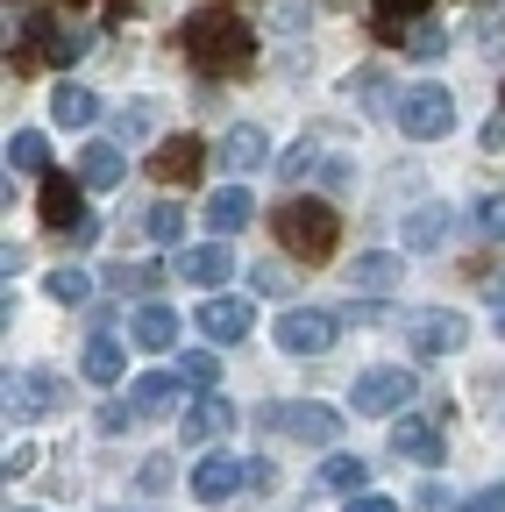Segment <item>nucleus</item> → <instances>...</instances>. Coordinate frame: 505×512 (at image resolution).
Wrapping results in <instances>:
<instances>
[{
    "label": "nucleus",
    "mask_w": 505,
    "mask_h": 512,
    "mask_svg": "<svg viewBox=\"0 0 505 512\" xmlns=\"http://www.w3.org/2000/svg\"><path fill=\"white\" fill-rule=\"evenodd\" d=\"M50 121H57V128H93V121H100V93L79 86V79H65V86L50 93Z\"/></svg>",
    "instance_id": "obj_18"
},
{
    "label": "nucleus",
    "mask_w": 505,
    "mask_h": 512,
    "mask_svg": "<svg viewBox=\"0 0 505 512\" xmlns=\"http://www.w3.org/2000/svg\"><path fill=\"white\" fill-rule=\"evenodd\" d=\"M406 335H413V356H456L470 342V320L449 313V306H427V313L406 320Z\"/></svg>",
    "instance_id": "obj_6"
},
{
    "label": "nucleus",
    "mask_w": 505,
    "mask_h": 512,
    "mask_svg": "<svg viewBox=\"0 0 505 512\" xmlns=\"http://www.w3.org/2000/svg\"><path fill=\"white\" fill-rule=\"evenodd\" d=\"M129 335H136V349H150V356H164V349H178V313L164 306V299H143L136 306V320H129Z\"/></svg>",
    "instance_id": "obj_13"
},
{
    "label": "nucleus",
    "mask_w": 505,
    "mask_h": 512,
    "mask_svg": "<svg viewBox=\"0 0 505 512\" xmlns=\"http://www.w3.org/2000/svg\"><path fill=\"white\" fill-rule=\"evenodd\" d=\"M392 456H406V463H420V470H441L449 441H441V427H434V420H413V413H399V420H392Z\"/></svg>",
    "instance_id": "obj_11"
},
{
    "label": "nucleus",
    "mask_w": 505,
    "mask_h": 512,
    "mask_svg": "<svg viewBox=\"0 0 505 512\" xmlns=\"http://www.w3.org/2000/svg\"><path fill=\"white\" fill-rule=\"evenodd\" d=\"M171 271H178L185 285H200V292H221V285L235 278L228 235H214V242H193V249H178V256H171Z\"/></svg>",
    "instance_id": "obj_7"
},
{
    "label": "nucleus",
    "mask_w": 505,
    "mask_h": 512,
    "mask_svg": "<svg viewBox=\"0 0 505 512\" xmlns=\"http://www.w3.org/2000/svg\"><path fill=\"white\" fill-rule=\"evenodd\" d=\"M399 43H406L413 57H427V64H434V57H449V29H441V22H427V15H420V22H413Z\"/></svg>",
    "instance_id": "obj_30"
},
{
    "label": "nucleus",
    "mask_w": 505,
    "mask_h": 512,
    "mask_svg": "<svg viewBox=\"0 0 505 512\" xmlns=\"http://www.w3.org/2000/svg\"><path fill=\"white\" fill-rule=\"evenodd\" d=\"M235 491H242V463H235V456H207V463L193 470V498H200V505H228Z\"/></svg>",
    "instance_id": "obj_16"
},
{
    "label": "nucleus",
    "mask_w": 505,
    "mask_h": 512,
    "mask_svg": "<svg viewBox=\"0 0 505 512\" xmlns=\"http://www.w3.org/2000/svg\"><path fill=\"white\" fill-rule=\"evenodd\" d=\"M136 484H143V491H164V484H171V456H150V463L136 470Z\"/></svg>",
    "instance_id": "obj_37"
},
{
    "label": "nucleus",
    "mask_w": 505,
    "mask_h": 512,
    "mask_svg": "<svg viewBox=\"0 0 505 512\" xmlns=\"http://www.w3.org/2000/svg\"><path fill=\"white\" fill-rule=\"evenodd\" d=\"M449 228H456L449 207H413V214H406V249H441V242H449Z\"/></svg>",
    "instance_id": "obj_23"
},
{
    "label": "nucleus",
    "mask_w": 505,
    "mask_h": 512,
    "mask_svg": "<svg viewBox=\"0 0 505 512\" xmlns=\"http://www.w3.org/2000/svg\"><path fill=\"white\" fill-rule=\"evenodd\" d=\"M271 484H278L271 463H242V491H271Z\"/></svg>",
    "instance_id": "obj_39"
},
{
    "label": "nucleus",
    "mask_w": 505,
    "mask_h": 512,
    "mask_svg": "<svg viewBox=\"0 0 505 512\" xmlns=\"http://www.w3.org/2000/svg\"><path fill=\"white\" fill-rule=\"evenodd\" d=\"M235 427V406L214 399V392H193V406H185V441H221Z\"/></svg>",
    "instance_id": "obj_19"
},
{
    "label": "nucleus",
    "mask_w": 505,
    "mask_h": 512,
    "mask_svg": "<svg viewBox=\"0 0 505 512\" xmlns=\"http://www.w3.org/2000/svg\"><path fill=\"white\" fill-rule=\"evenodd\" d=\"M121 171H129V157H121V143H86V157H79V178H86L93 192L121 185Z\"/></svg>",
    "instance_id": "obj_22"
},
{
    "label": "nucleus",
    "mask_w": 505,
    "mask_h": 512,
    "mask_svg": "<svg viewBox=\"0 0 505 512\" xmlns=\"http://www.w3.org/2000/svg\"><path fill=\"white\" fill-rule=\"evenodd\" d=\"M491 328H498V335H505V292H498V313H491Z\"/></svg>",
    "instance_id": "obj_43"
},
{
    "label": "nucleus",
    "mask_w": 505,
    "mask_h": 512,
    "mask_svg": "<svg viewBox=\"0 0 505 512\" xmlns=\"http://www.w3.org/2000/svg\"><path fill=\"white\" fill-rule=\"evenodd\" d=\"M65 406V377H50V370H15L8 377V420H43Z\"/></svg>",
    "instance_id": "obj_8"
},
{
    "label": "nucleus",
    "mask_w": 505,
    "mask_h": 512,
    "mask_svg": "<svg viewBox=\"0 0 505 512\" xmlns=\"http://www.w3.org/2000/svg\"><path fill=\"white\" fill-rule=\"evenodd\" d=\"M342 512H399V505H392V498H377V491H349Z\"/></svg>",
    "instance_id": "obj_40"
},
{
    "label": "nucleus",
    "mask_w": 505,
    "mask_h": 512,
    "mask_svg": "<svg viewBox=\"0 0 505 512\" xmlns=\"http://www.w3.org/2000/svg\"><path fill=\"white\" fill-rule=\"evenodd\" d=\"M470 512H505V484H491V491H477V498H470Z\"/></svg>",
    "instance_id": "obj_42"
},
{
    "label": "nucleus",
    "mask_w": 505,
    "mask_h": 512,
    "mask_svg": "<svg viewBox=\"0 0 505 512\" xmlns=\"http://www.w3.org/2000/svg\"><path fill=\"white\" fill-rule=\"evenodd\" d=\"M420 512H456V498L441 491V484H427V491H420Z\"/></svg>",
    "instance_id": "obj_41"
},
{
    "label": "nucleus",
    "mask_w": 505,
    "mask_h": 512,
    "mask_svg": "<svg viewBox=\"0 0 505 512\" xmlns=\"http://www.w3.org/2000/svg\"><path fill=\"white\" fill-rule=\"evenodd\" d=\"M306 171H313V143H299V150H285V157H278V178H285L292 192H299V178H306Z\"/></svg>",
    "instance_id": "obj_33"
},
{
    "label": "nucleus",
    "mask_w": 505,
    "mask_h": 512,
    "mask_svg": "<svg viewBox=\"0 0 505 512\" xmlns=\"http://www.w3.org/2000/svg\"><path fill=\"white\" fill-rule=\"evenodd\" d=\"M399 271H406V264H399L392 249H363L356 264H349V292H377V299H385V292L399 285Z\"/></svg>",
    "instance_id": "obj_17"
},
{
    "label": "nucleus",
    "mask_w": 505,
    "mask_h": 512,
    "mask_svg": "<svg viewBox=\"0 0 505 512\" xmlns=\"http://www.w3.org/2000/svg\"><path fill=\"white\" fill-rule=\"evenodd\" d=\"M29 470H36V448H29V441H22V448H8V463H0V477L15 484V477H29Z\"/></svg>",
    "instance_id": "obj_38"
},
{
    "label": "nucleus",
    "mask_w": 505,
    "mask_h": 512,
    "mask_svg": "<svg viewBox=\"0 0 505 512\" xmlns=\"http://www.w3.org/2000/svg\"><path fill=\"white\" fill-rule=\"evenodd\" d=\"M121 370H129V356H121L107 335H93V349H86V377H93V384H121Z\"/></svg>",
    "instance_id": "obj_28"
},
{
    "label": "nucleus",
    "mask_w": 505,
    "mask_h": 512,
    "mask_svg": "<svg viewBox=\"0 0 505 512\" xmlns=\"http://www.w3.org/2000/svg\"><path fill=\"white\" fill-rule=\"evenodd\" d=\"M278 420H285L292 441H306V448H335V434H342V413H335V406H313V399H306V406H285Z\"/></svg>",
    "instance_id": "obj_14"
},
{
    "label": "nucleus",
    "mask_w": 505,
    "mask_h": 512,
    "mask_svg": "<svg viewBox=\"0 0 505 512\" xmlns=\"http://www.w3.org/2000/svg\"><path fill=\"white\" fill-rule=\"evenodd\" d=\"M335 335H342V320H335L328 306H292V313L278 320V349H285V356H328Z\"/></svg>",
    "instance_id": "obj_5"
},
{
    "label": "nucleus",
    "mask_w": 505,
    "mask_h": 512,
    "mask_svg": "<svg viewBox=\"0 0 505 512\" xmlns=\"http://www.w3.org/2000/svg\"><path fill=\"white\" fill-rule=\"evenodd\" d=\"M178 50H185V64L207 72V79H235V72L257 64V36H249V22L228 15V8L185 15V22H178Z\"/></svg>",
    "instance_id": "obj_1"
},
{
    "label": "nucleus",
    "mask_w": 505,
    "mask_h": 512,
    "mask_svg": "<svg viewBox=\"0 0 505 512\" xmlns=\"http://www.w3.org/2000/svg\"><path fill=\"white\" fill-rule=\"evenodd\" d=\"M420 15H427V0H377V36H392V43H399Z\"/></svg>",
    "instance_id": "obj_25"
},
{
    "label": "nucleus",
    "mask_w": 505,
    "mask_h": 512,
    "mask_svg": "<svg viewBox=\"0 0 505 512\" xmlns=\"http://www.w3.org/2000/svg\"><path fill=\"white\" fill-rule=\"evenodd\" d=\"M107 285H114V292H143V299H150V292L164 285V271H157V264H114V271H107Z\"/></svg>",
    "instance_id": "obj_31"
},
{
    "label": "nucleus",
    "mask_w": 505,
    "mask_h": 512,
    "mask_svg": "<svg viewBox=\"0 0 505 512\" xmlns=\"http://www.w3.org/2000/svg\"><path fill=\"white\" fill-rule=\"evenodd\" d=\"M200 171H207V143L200 136H171V143L150 150V178L157 185H193Z\"/></svg>",
    "instance_id": "obj_9"
},
{
    "label": "nucleus",
    "mask_w": 505,
    "mask_h": 512,
    "mask_svg": "<svg viewBox=\"0 0 505 512\" xmlns=\"http://www.w3.org/2000/svg\"><path fill=\"white\" fill-rule=\"evenodd\" d=\"M349 399H356V413H370V420H392V413L413 399V370H399V363H370V370L349 384Z\"/></svg>",
    "instance_id": "obj_4"
},
{
    "label": "nucleus",
    "mask_w": 505,
    "mask_h": 512,
    "mask_svg": "<svg viewBox=\"0 0 505 512\" xmlns=\"http://www.w3.org/2000/svg\"><path fill=\"white\" fill-rule=\"evenodd\" d=\"M249 328H257V306H249V299L207 292V306H200V335H207V342H242Z\"/></svg>",
    "instance_id": "obj_10"
},
{
    "label": "nucleus",
    "mask_w": 505,
    "mask_h": 512,
    "mask_svg": "<svg viewBox=\"0 0 505 512\" xmlns=\"http://www.w3.org/2000/svg\"><path fill=\"white\" fill-rule=\"evenodd\" d=\"M477 228L505 242V192H491V200H477Z\"/></svg>",
    "instance_id": "obj_35"
},
{
    "label": "nucleus",
    "mask_w": 505,
    "mask_h": 512,
    "mask_svg": "<svg viewBox=\"0 0 505 512\" xmlns=\"http://www.w3.org/2000/svg\"><path fill=\"white\" fill-rule=\"evenodd\" d=\"M271 228H278V242L299 256V264H328L335 242H342V214L328 200H313V192H292V200L271 214Z\"/></svg>",
    "instance_id": "obj_2"
},
{
    "label": "nucleus",
    "mask_w": 505,
    "mask_h": 512,
    "mask_svg": "<svg viewBox=\"0 0 505 512\" xmlns=\"http://www.w3.org/2000/svg\"><path fill=\"white\" fill-rule=\"evenodd\" d=\"M392 121L406 128L413 143H441V136L456 128V93H449V86H413V93L392 107Z\"/></svg>",
    "instance_id": "obj_3"
},
{
    "label": "nucleus",
    "mask_w": 505,
    "mask_h": 512,
    "mask_svg": "<svg viewBox=\"0 0 505 512\" xmlns=\"http://www.w3.org/2000/svg\"><path fill=\"white\" fill-rule=\"evenodd\" d=\"M136 420H143V413H136V399H129V406H121V399H107V406H100V434H121V427H136Z\"/></svg>",
    "instance_id": "obj_34"
},
{
    "label": "nucleus",
    "mask_w": 505,
    "mask_h": 512,
    "mask_svg": "<svg viewBox=\"0 0 505 512\" xmlns=\"http://www.w3.org/2000/svg\"><path fill=\"white\" fill-rule=\"evenodd\" d=\"M114 136H121V143H136V136H150V107H121V121H114Z\"/></svg>",
    "instance_id": "obj_36"
},
{
    "label": "nucleus",
    "mask_w": 505,
    "mask_h": 512,
    "mask_svg": "<svg viewBox=\"0 0 505 512\" xmlns=\"http://www.w3.org/2000/svg\"><path fill=\"white\" fill-rule=\"evenodd\" d=\"M43 164H50L43 128H15V136H8V171H43Z\"/></svg>",
    "instance_id": "obj_24"
},
{
    "label": "nucleus",
    "mask_w": 505,
    "mask_h": 512,
    "mask_svg": "<svg viewBox=\"0 0 505 512\" xmlns=\"http://www.w3.org/2000/svg\"><path fill=\"white\" fill-rule=\"evenodd\" d=\"M271 164V136L264 128H228V143H221V171H235V178H249V171H264Z\"/></svg>",
    "instance_id": "obj_15"
},
{
    "label": "nucleus",
    "mask_w": 505,
    "mask_h": 512,
    "mask_svg": "<svg viewBox=\"0 0 505 512\" xmlns=\"http://www.w3.org/2000/svg\"><path fill=\"white\" fill-rule=\"evenodd\" d=\"M129 399H136V413H171V406L185 399V377H178V370H143V377L129 384Z\"/></svg>",
    "instance_id": "obj_20"
},
{
    "label": "nucleus",
    "mask_w": 505,
    "mask_h": 512,
    "mask_svg": "<svg viewBox=\"0 0 505 512\" xmlns=\"http://www.w3.org/2000/svg\"><path fill=\"white\" fill-rule=\"evenodd\" d=\"M178 377H185V392H214V384H221V356L214 349H185Z\"/></svg>",
    "instance_id": "obj_27"
},
{
    "label": "nucleus",
    "mask_w": 505,
    "mask_h": 512,
    "mask_svg": "<svg viewBox=\"0 0 505 512\" xmlns=\"http://www.w3.org/2000/svg\"><path fill=\"white\" fill-rule=\"evenodd\" d=\"M200 214H207V228H214V235H235V228H249L257 200H249V185H221V192H214V200H207Z\"/></svg>",
    "instance_id": "obj_21"
},
{
    "label": "nucleus",
    "mask_w": 505,
    "mask_h": 512,
    "mask_svg": "<svg viewBox=\"0 0 505 512\" xmlns=\"http://www.w3.org/2000/svg\"><path fill=\"white\" fill-rule=\"evenodd\" d=\"M86 192H93L86 178L72 185V178H57V171H50V178H43V200H36L43 228H86Z\"/></svg>",
    "instance_id": "obj_12"
},
{
    "label": "nucleus",
    "mask_w": 505,
    "mask_h": 512,
    "mask_svg": "<svg viewBox=\"0 0 505 512\" xmlns=\"http://www.w3.org/2000/svg\"><path fill=\"white\" fill-rule=\"evenodd\" d=\"M363 477H370L363 456H328L321 463V491H363Z\"/></svg>",
    "instance_id": "obj_29"
},
{
    "label": "nucleus",
    "mask_w": 505,
    "mask_h": 512,
    "mask_svg": "<svg viewBox=\"0 0 505 512\" xmlns=\"http://www.w3.org/2000/svg\"><path fill=\"white\" fill-rule=\"evenodd\" d=\"M143 235H150V242H178V235H185V207H150V214H143Z\"/></svg>",
    "instance_id": "obj_32"
},
{
    "label": "nucleus",
    "mask_w": 505,
    "mask_h": 512,
    "mask_svg": "<svg viewBox=\"0 0 505 512\" xmlns=\"http://www.w3.org/2000/svg\"><path fill=\"white\" fill-rule=\"evenodd\" d=\"M43 292H50L57 306H86V299H93V278H86L79 264H65V271H50V278H43Z\"/></svg>",
    "instance_id": "obj_26"
}]
</instances>
